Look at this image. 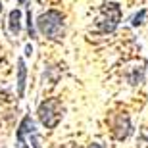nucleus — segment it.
Wrapping results in <instances>:
<instances>
[{"mask_svg":"<svg viewBox=\"0 0 148 148\" xmlns=\"http://www.w3.org/2000/svg\"><path fill=\"white\" fill-rule=\"evenodd\" d=\"M112 133H114V137L117 140H123V138L129 137V133H131V123H129V117L123 114L115 115L114 119H112Z\"/></svg>","mask_w":148,"mask_h":148,"instance_id":"20e7f679","label":"nucleus"},{"mask_svg":"<svg viewBox=\"0 0 148 148\" xmlns=\"http://www.w3.org/2000/svg\"><path fill=\"white\" fill-rule=\"evenodd\" d=\"M64 115V106L60 98H46L38 106V119L46 129H54Z\"/></svg>","mask_w":148,"mask_h":148,"instance_id":"f03ea898","label":"nucleus"},{"mask_svg":"<svg viewBox=\"0 0 148 148\" xmlns=\"http://www.w3.org/2000/svg\"><path fill=\"white\" fill-rule=\"evenodd\" d=\"M27 31H29V37L35 38V27H33V17H31V10H27Z\"/></svg>","mask_w":148,"mask_h":148,"instance_id":"6e6552de","label":"nucleus"},{"mask_svg":"<svg viewBox=\"0 0 148 148\" xmlns=\"http://www.w3.org/2000/svg\"><path fill=\"white\" fill-rule=\"evenodd\" d=\"M2 10H4V4H2V0H0V16H2Z\"/></svg>","mask_w":148,"mask_h":148,"instance_id":"9b49d317","label":"nucleus"},{"mask_svg":"<svg viewBox=\"0 0 148 148\" xmlns=\"http://www.w3.org/2000/svg\"><path fill=\"white\" fill-rule=\"evenodd\" d=\"M58 148H67V146H58Z\"/></svg>","mask_w":148,"mask_h":148,"instance_id":"ddd939ff","label":"nucleus"},{"mask_svg":"<svg viewBox=\"0 0 148 148\" xmlns=\"http://www.w3.org/2000/svg\"><path fill=\"white\" fill-rule=\"evenodd\" d=\"M31 52H33V48H31V44H27V48H25V54L31 56Z\"/></svg>","mask_w":148,"mask_h":148,"instance_id":"1a4fd4ad","label":"nucleus"},{"mask_svg":"<svg viewBox=\"0 0 148 148\" xmlns=\"http://www.w3.org/2000/svg\"><path fill=\"white\" fill-rule=\"evenodd\" d=\"M8 31H10V35H19V31H21V12L19 10H12L10 16H8Z\"/></svg>","mask_w":148,"mask_h":148,"instance_id":"39448f33","label":"nucleus"},{"mask_svg":"<svg viewBox=\"0 0 148 148\" xmlns=\"http://www.w3.org/2000/svg\"><path fill=\"white\" fill-rule=\"evenodd\" d=\"M144 17H146V10H140V12H137L135 16L131 17V25L133 27H137V25H140V23L144 21Z\"/></svg>","mask_w":148,"mask_h":148,"instance_id":"0eeeda50","label":"nucleus"},{"mask_svg":"<svg viewBox=\"0 0 148 148\" xmlns=\"http://www.w3.org/2000/svg\"><path fill=\"white\" fill-rule=\"evenodd\" d=\"M23 2H25V0H19V4H23Z\"/></svg>","mask_w":148,"mask_h":148,"instance_id":"f8f14e48","label":"nucleus"},{"mask_svg":"<svg viewBox=\"0 0 148 148\" xmlns=\"http://www.w3.org/2000/svg\"><path fill=\"white\" fill-rule=\"evenodd\" d=\"M88 148H104V146H102V144H90Z\"/></svg>","mask_w":148,"mask_h":148,"instance_id":"9d476101","label":"nucleus"},{"mask_svg":"<svg viewBox=\"0 0 148 148\" xmlns=\"http://www.w3.org/2000/svg\"><path fill=\"white\" fill-rule=\"evenodd\" d=\"M121 21V8L119 4L115 2H110V4H104L102 10H100L98 21H96V31L98 33H112L115 31V27L119 25Z\"/></svg>","mask_w":148,"mask_h":148,"instance_id":"7ed1b4c3","label":"nucleus"},{"mask_svg":"<svg viewBox=\"0 0 148 148\" xmlns=\"http://www.w3.org/2000/svg\"><path fill=\"white\" fill-rule=\"evenodd\" d=\"M37 29H38V33L48 37L50 40H62L64 33H66L64 16L58 10H48L46 14H42L37 19Z\"/></svg>","mask_w":148,"mask_h":148,"instance_id":"f257e3e1","label":"nucleus"},{"mask_svg":"<svg viewBox=\"0 0 148 148\" xmlns=\"http://www.w3.org/2000/svg\"><path fill=\"white\" fill-rule=\"evenodd\" d=\"M25 81H27V67H25V62L23 58L17 60V94L23 96L25 92Z\"/></svg>","mask_w":148,"mask_h":148,"instance_id":"423d86ee","label":"nucleus"}]
</instances>
